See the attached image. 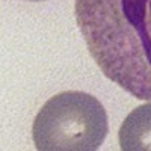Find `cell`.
<instances>
[{"label": "cell", "instance_id": "3957f363", "mask_svg": "<svg viewBox=\"0 0 151 151\" xmlns=\"http://www.w3.org/2000/svg\"><path fill=\"white\" fill-rule=\"evenodd\" d=\"M122 151H151V101L133 109L118 132Z\"/></svg>", "mask_w": 151, "mask_h": 151}, {"label": "cell", "instance_id": "7a4b0ae2", "mask_svg": "<svg viewBox=\"0 0 151 151\" xmlns=\"http://www.w3.org/2000/svg\"><path fill=\"white\" fill-rule=\"evenodd\" d=\"M107 113L95 97L65 91L40 109L32 125L38 151H95L107 136Z\"/></svg>", "mask_w": 151, "mask_h": 151}, {"label": "cell", "instance_id": "277c9868", "mask_svg": "<svg viewBox=\"0 0 151 151\" xmlns=\"http://www.w3.org/2000/svg\"><path fill=\"white\" fill-rule=\"evenodd\" d=\"M32 2H41V0H32Z\"/></svg>", "mask_w": 151, "mask_h": 151}, {"label": "cell", "instance_id": "6da1fadb", "mask_svg": "<svg viewBox=\"0 0 151 151\" xmlns=\"http://www.w3.org/2000/svg\"><path fill=\"white\" fill-rule=\"evenodd\" d=\"M76 21L103 74L151 101V0H76Z\"/></svg>", "mask_w": 151, "mask_h": 151}]
</instances>
